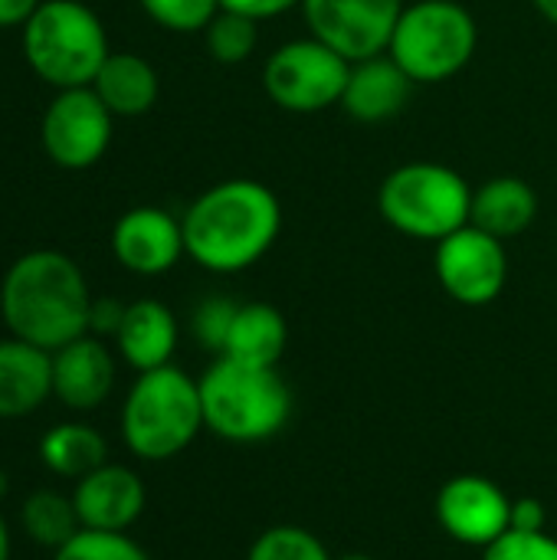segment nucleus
Listing matches in <instances>:
<instances>
[{"label":"nucleus","instance_id":"obj_5","mask_svg":"<svg viewBox=\"0 0 557 560\" xmlns=\"http://www.w3.org/2000/svg\"><path fill=\"white\" fill-rule=\"evenodd\" d=\"M20 33L26 66L56 92L92 85L112 52L102 16L82 0H43Z\"/></svg>","mask_w":557,"mask_h":560},{"label":"nucleus","instance_id":"obj_1","mask_svg":"<svg viewBox=\"0 0 557 560\" xmlns=\"http://www.w3.org/2000/svg\"><path fill=\"white\" fill-rule=\"evenodd\" d=\"M187 256L217 276L256 266L282 233L279 197L253 177H230L207 187L181 217Z\"/></svg>","mask_w":557,"mask_h":560},{"label":"nucleus","instance_id":"obj_22","mask_svg":"<svg viewBox=\"0 0 557 560\" xmlns=\"http://www.w3.org/2000/svg\"><path fill=\"white\" fill-rule=\"evenodd\" d=\"M39 459L53 476L79 482L82 476H89L108 463V443L95 427H89L82 420H66L43 433Z\"/></svg>","mask_w":557,"mask_h":560},{"label":"nucleus","instance_id":"obj_4","mask_svg":"<svg viewBox=\"0 0 557 560\" xmlns=\"http://www.w3.org/2000/svg\"><path fill=\"white\" fill-rule=\"evenodd\" d=\"M204 430L200 384L174 368H154L138 374L121 404V440L131 456L144 463H164L181 456Z\"/></svg>","mask_w":557,"mask_h":560},{"label":"nucleus","instance_id":"obj_20","mask_svg":"<svg viewBox=\"0 0 557 560\" xmlns=\"http://www.w3.org/2000/svg\"><path fill=\"white\" fill-rule=\"evenodd\" d=\"M92 89L115 118H138L154 108L161 95V79H158V69L144 56L108 52Z\"/></svg>","mask_w":557,"mask_h":560},{"label":"nucleus","instance_id":"obj_35","mask_svg":"<svg viewBox=\"0 0 557 560\" xmlns=\"http://www.w3.org/2000/svg\"><path fill=\"white\" fill-rule=\"evenodd\" d=\"M535 3V10L548 20V23H555L557 26V0H532Z\"/></svg>","mask_w":557,"mask_h":560},{"label":"nucleus","instance_id":"obj_26","mask_svg":"<svg viewBox=\"0 0 557 560\" xmlns=\"http://www.w3.org/2000/svg\"><path fill=\"white\" fill-rule=\"evenodd\" d=\"M246 560H335L328 555V548L305 528L295 525H276L269 532H263Z\"/></svg>","mask_w":557,"mask_h":560},{"label":"nucleus","instance_id":"obj_21","mask_svg":"<svg viewBox=\"0 0 557 560\" xmlns=\"http://www.w3.org/2000/svg\"><path fill=\"white\" fill-rule=\"evenodd\" d=\"M286 345H289L286 315L269 302H246L233 318L220 358H233L240 364H256V368H279Z\"/></svg>","mask_w":557,"mask_h":560},{"label":"nucleus","instance_id":"obj_12","mask_svg":"<svg viewBox=\"0 0 557 560\" xmlns=\"http://www.w3.org/2000/svg\"><path fill=\"white\" fill-rule=\"evenodd\" d=\"M440 528L469 548H489L509 532L512 499L486 476H456L437 495Z\"/></svg>","mask_w":557,"mask_h":560},{"label":"nucleus","instance_id":"obj_19","mask_svg":"<svg viewBox=\"0 0 557 560\" xmlns=\"http://www.w3.org/2000/svg\"><path fill=\"white\" fill-rule=\"evenodd\" d=\"M535 217H538V194L525 177L502 174V177H489L483 187L473 190L469 223L502 243L522 236L535 223Z\"/></svg>","mask_w":557,"mask_h":560},{"label":"nucleus","instance_id":"obj_11","mask_svg":"<svg viewBox=\"0 0 557 560\" xmlns=\"http://www.w3.org/2000/svg\"><path fill=\"white\" fill-rule=\"evenodd\" d=\"M404 0H302L309 36L332 46L348 62L387 52Z\"/></svg>","mask_w":557,"mask_h":560},{"label":"nucleus","instance_id":"obj_25","mask_svg":"<svg viewBox=\"0 0 557 560\" xmlns=\"http://www.w3.org/2000/svg\"><path fill=\"white\" fill-rule=\"evenodd\" d=\"M53 560H151L148 551L128 538V532H89L79 528L59 551H53Z\"/></svg>","mask_w":557,"mask_h":560},{"label":"nucleus","instance_id":"obj_8","mask_svg":"<svg viewBox=\"0 0 557 560\" xmlns=\"http://www.w3.org/2000/svg\"><path fill=\"white\" fill-rule=\"evenodd\" d=\"M351 62L315 36L276 46L263 66V89L282 112L315 115L341 105Z\"/></svg>","mask_w":557,"mask_h":560},{"label":"nucleus","instance_id":"obj_9","mask_svg":"<svg viewBox=\"0 0 557 560\" xmlns=\"http://www.w3.org/2000/svg\"><path fill=\"white\" fill-rule=\"evenodd\" d=\"M115 131V115L95 95L92 85L59 89L39 118V144L46 158L62 171L95 167Z\"/></svg>","mask_w":557,"mask_h":560},{"label":"nucleus","instance_id":"obj_15","mask_svg":"<svg viewBox=\"0 0 557 560\" xmlns=\"http://www.w3.org/2000/svg\"><path fill=\"white\" fill-rule=\"evenodd\" d=\"M115 354L105 338L82 335L53 351V397L72 413L98 410L115 390Z\"/></svg>","mask_w":557,"mask_h":560},{"label":"nucleus","instance_id":"obj_23","mask_svg":"<svg viewBox=\"0 0 557 560\" xmlns=\"http://www.w3.org/2000/svg\"><path fill=\"white\" fill-rule=\"evenodd\" d=\"M20 525L33 545L49 548V551H59L82 528L76 505H72V495L53 492V489H36L33 495L23 499Z\"/></svg>","mask_w":557,"mask_h":560},{"label":"nucleus","instance_id":"obj_2","mask_svg":"<svg viewBox=\"0 0 557 560\" xmlns=\"http://www.w3.org/2000/svg\"><path fill=\"white\" fill-rule=\"evenodd\" d=\"M92 292L79 262L59 249H30L10 262L0 282V318L7 331L43 351L89 335Z\"/></svg>","mask_w":557,"mask_h":560},{"label":"nucleus","instance_id":"obj_3","mask_svg":"<svg viewBox=\"0 0 557 560\" xmlns=\"http://www.w3.org/2000/svg\"><path fill=\"white\" fill-rule=\"evenodd\" d=\"M197 384L204 427L227 443H266L292 417V390L279 368L217 358Z\"/></svg>","mask_w":557,"mask_h":560},{"label":"nucleus","instance_id":"obj_31","mask_svg":"<svg viewBox=\"0 0 557 560\" xmlns=\"http://www.w3.org/2000/svg\"><path fill=\"white\" fill-rule=\"evenodd\" d=\"M220 7L263 23V20H272V16H282V13L302 7V0H220Z\"/></svg>","mask_w":557,"mask_h":560},{"label":"nucleus","instance_id":"obj_7","mask_svg":"<svg viewBox=\"0 0 557 560\" xmlns=\"http://www.w3.org/2000/svg\"><path fill=\"white\" fill-rule=\"evenodd\" d=\"M476 46V16L460 0H417L404 7L387 56L414 85H440L473 62Z\"/></svg>","mask_w":557,"mask_h":560},{"label":"nucleus","instance_id":"obj_28","mask_svg":"<svg viewBox=\"0 0 557 560\" xmlns=\"http://www.w3.org/2000/svg\"><path fill=\"white\" fill-rule=\"evenodd\" d=\"M240 305L227 295H207L194 315H190V331L197 338V345L210 354H223L227 348V338H230V328H233V318H236Z\"/></svg>","mask_w":557,"mask_h":560},{"label":"nucleus","instance_id":"obj_27","mask_svg":"<svg viewBox=\"0 0 557 560\" xmlns=\"http://www.w3.org/2000/svg\"><path fill=\"white\" fill-rule=\"evenodd\" d=\"M151 23L167 33H204L223 10L220 0H138Z\"/></svg>","mask_w":557,"mask_h":560},{"label":"nucleus","instance_id":"obj_30","mask_svg":"<svg viewBox=\"0 0 557 560\" xmlns=\"http://www.w3.org/2000/svg\"><path fill=\"white\" fill-rule=\"evenodd\" d=\"M125 308H128V305H121V302L112 299V295L92 299V308H89V335H95V338H115L118 328H121Z\"/></svg>","mask_w":557,"mask_h":560},{"label":"nucleus","instance_id":"obj_14","mask_svg":"<svg viewBox=\"0 0 557 560\" xmlns=\"http://www.w3.org/2000/svg\"><path fill=\"white\" fill-rule=\"evenodd\" d=\"M72 505L89 532H128L148 505V492L135 469L105 463L76 482Z\"/></svg>","mask_w":557,"mask_h":560},{"label":"nucleus","instance_id":"obj_37","mask_svg":"<svg viewBox=\"0 0 557 560\" xmlns=\"http://www.w3.org/2000/svg\"><path fill=\"white\" fill-rule=\"evenodd\" d=\"M338 560H374L371 555H345V558H338Z\"/></svg>","mask_w":557,"mask_h":560},{"label":"nucleus","instance_id":"obj_32","mask_svg":"<svg viewBox=\"0 0 557 560\" xmlns=\"http://www.w3.org/2000/svg\"><path fill=\"white\" fill-rule=\"evenodd\" d=\"M545 522H548V515L538 499L512 502V522H509L512 532H545Z\"/></svg>","mask_w":557,"mask_h":560},{"label":"nucleus","instance_id":"obj_17","mask_svg":"<svg viewBox=\"0 0 557 560\" xmlns=\"http://www.w3.org/2000/svg\"><path fill=\"white\" fill-rule=\"evenodd\" d=\"M53 397V351L0 338V420L33 417Z\"/></svg>","mask_w":557,"mask_h":560},{"label":"nucleus","instance_id":"obj_33","mask_svg":"<svg viewBox=\"0 0 557 560\" xmlns=\"http://www.w3.org/2000/svg\"><path fill=\"white\" fill-rule=\"evenodd\" d=\"M39 3L43 0H0V30H23V23L36 13Z\"/></svg>","mask_w":557,"mask_h":560},{"label":"nucleus","instance_id":"obj_13","mask_svg":"<svg viewBox=\"0 0 557 560\" xmlns=\"http://www.w3.org/2000/svg\"><path fill=\"white\" fill-rule=\"evenodd\" d=\"M112 256L135 276L151 279L171 272L181 256H187L181 217L148 203L125 210L112 226Z\"/></svg>","mask_w":557,"mask_h":560},{"label":"nucleus","instance_id":"obj_16","mask_svg":"<svg viewBox=\"0 0 557 560\" xmlns=\"http://www.w3.org/2000/svg\"><path fill=\"white\" fill-rule=\"evenodd\" d=\"M414 95V79L387 56H371L361 62H351L341 108L348 118L361 125H384L397 118Z\"/></svg>","mask_w":557,"mask_h":560},{"label":"nucleus","instance_id":"obj_34","mask_svg":"<svg viewBox=\"0 0 557 560\" xmlns=\"http://www.w3.org/2000/svg\"><path fill=\"white\" fill-rule=\"evenodd\" d=\"M10 548H13V541H10V525H7V518H3V512H0V560H10Z\"/></svg>","mask_w":557,"mask_h":560},{"label":"nucleus","instance_id":"obj_6","mask_svg":"<svg viewBox=\"0 0 557 560\" xmlns=\"http://www.w3.org/2000/svg\"><path fill=\"white\" fill-rule=\"evenodd\" d=\"M378 210L397 233L440 243L469 223L473 187L440 161H410L394 167L378 187Z\"/></svg>","mask_w":557,"mask_h":560},{"label":"nucleus","instance_id":"obj_10","mask_svg":"<svg viewBox=\"0 0 557 560\" xmlns=\"http://www.w3.org/2000/svg\"><path fill=\"white\" fill-rule=\"evenodd\" d=\"M433 269H437L440 289L453 302L469 305V308L492 305L509 282L506 243L489 236L486 230L466 223L463 230H456L437 243Z\"/></svg>","mask_w":557,"mask_h":560},{"label":"nucleus","instance_id":"obj_24","mask_svg":"<svg viewBox=\"0 0 557 560\" xmlns=\"http://www.w3.org/2000/svg\"><path fill=\"white\" fill-rule=\"evenodd\" d=\"M204 43H207V52L213 62L240 66L259 46V20L233 13V10H220L210 20V26L204 30Z\"/></svg>","mask_w":557,"mask_h":560},{"label":"nucleus","instance_id":"obj_18","mask_svg":"<svg viewBox=\"0 0 557 560\" xmlns=\"http://www.w3.org/2000/svg\"><path fill=\"white\" fill-rule=\"evenodd\" d=\"M177 338L181 331H177L174 312L158 299H138L125 308L121 328L112 341L121 361L135 368L138 374H144V371L171 364L177 351Z\"/></svg>","mask_w":557,"mask_h":560},{"label":"nucleus","instance_id":"obj_36","mask_svg":"<svg viewBox=\"0 0 557 560\" xmlns=\"http://www.w3.org/2000/svg\"><path fill=\"white\" fill-rule=\"evenodd\" d=\"M3 499H7V476L0 472V502H3Z\"/></svg>","mask_w":557,"mask_h":560},{"label":"nucleus","instance_id":"obj_29","mask_svg":"<svg viewBox=\"0 0 557 560\" xmlns=\"http://www.w3.org/2000/svg\"><path fill=\"white\" fill-rule=\"evenodd\" d=\"M483 560H557V538L548 532H506L489 548Z\"/></svg>","mask_w":557,"mask_h":560}]
</instances>
